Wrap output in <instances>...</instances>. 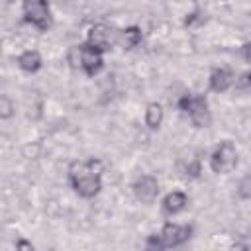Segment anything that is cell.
<instances>
[{
    "instance_id": "6da1fadb",
    "label": "cell",
    "mask_w": 251,
    "mask_h": 251,
    "mask_svg": "<svg viewBox=\"0 0 251 251\" xmlns=\"http://www.w3.org/2000/svg\"><path fill=\"white\" fill-rule=\"evenodd\" d=\"M100 173H102V163L98 159L75 161L69 167V180H71V184L78 196L92 198L102 188Z\"/></svg>"
},
{
    "instance_id": "7a4b0ae2",
    "label": "cell",
    "mask_w": 251,
    "mask_h": 251,
    "mask_svg": "<svg viewBox=\"0 0 251 251\" xmlns=\"http://www.w3.org/2000/svg\"><path fill=\"white\" fill-rule=\"evenodd\" d=\"M178 108L182 112H186L192 120V124L196 127H206L210 126V108L204 96H192V94H184L178 100Z\"/></svg>"
},
{
    "instance_id": "3957f363",
    "label": "cell",
    "mask_w": 251,
    "mask_h": 251,
    "mask_svg": "<svg viewBox=\"0 0 251 251\" xmlns=\"http://www.w3.org/2000/svg\"><path fill=\"white\" fill-rule=\"evenodd\" d=\"M24 10V20L31 25H35L39 31H47L51 27V8L43 0H27L22 6Z\"/></svg>"
},
{
    "instance_id": "277c9868",
    "label": "cell",
    "mask_w": 251,
    "mask_h": 251,
    "mask_svg": "<svg viewBox=\"0 0 251 251\" xmlns=\"http://www.w3.org/2000/svg\"><path fill=\"white\" fill-rule=\"evenodd\" d=\"M235 163H237V153H235V145L231 141H222L210 157V167L218 175L229 173L235 167Z\"/></svg>"
},
{
    "instance_id": "5b68a950",
    "label": "cell",
    "mask_w": 251,
    "mask_h": 251,
    "mask_svg": "<svg viewBox=\"0 0 251 251\" xmlns=\"http://www.w3.org/2000/svg\"><path fill=\"white\" fill-rule=\"evenodd\" d=\"M118 35H116V29L106 25V24H96L88 29V35H86V45L98 49V51H108L114 43H116Z\"/></svg>"
},
{
    "instance_id": "8992f818",
    "label": "cell",
    "mask_w": 251,
    "mask_h": 251,
    "mask_svg": "<svg viewBox=\"0 0 251 251\" xmlns=\"http://www.w3.org/2000/svg\"><path fill=\"white\" fill-rule=\"evenodd\" d=\"M192 233V227L190 226H178V224H165L163 229H161V239L165 243V247H176V245H182L184 241H188Z\"/></svg>"
},
{
    "instance_id": "52a82bcc",
    "label": "cell",
    "mask_w": 251,
    "mask_h": 251,
    "mask_svg": "<svg viewBox=\"0 0 251 251\" xmlns=\"http://www.w3.org/2000/svg\"><path fill=\"white\" fill-rule=\"evenodd\" d=\"M133 194H135V198L141 200L143 204L155 202V198H157V194H159V182H157V178L151 176V175L139 176V178L135 180V184H133Z\"/></svg>"
},
{
    "instance_id": "ba28073f",
    "label": "cell",
    "mask_w": 251,
    "mask_h": 251,
    "mask_svg": "<svg viewBox=\"0 0 251 251\" xmlns=\"http://www.w3.org/2000/svg\"><path fill=\"white\" fill-rule=\"evenodd\" d=\"M80 67L88 76H94L96 73H100L102 67H104L102 51H98V49H94L86 43L80 45Z\"/></svg>"
},
{
    "instance_id": "9c48e42d",
    "label": "cell",
    "mask_w": 251,
    "mask_h": 251,
    "mask_svg": "<svg viewBox=\"0 0 251 251\" xmlns=\"http://www.w3.org/2000/svg\"><path fill=\"white\" fill-rule=\"evenodd\" d=\"M233 82H235V76L227 67L214 69L212 75H210V88L214 92H226Z\"/></svg>"
},
{
    "instance_id": "30bf717a",
    "label": "cell",
    "mask_w": 251,
    "mask_h": 251,
    "mask_svg": "<svg viewBox=\"0 0 251 251\" xmlns=\"http://www.w3.org/2000/svg\"><path fill=\"white\" fill-rule=\"evenodd\" d=\"M186 204H188V198H186V194L180 192V190L169 192V194L163 198V210H165L167 214H171V216L182 212V210L186 208Z\"/></svg>"
},
{
    "instance_id": "8fae6325",
    "label": "cell",
    "mask_w": 251,
    "mask_h": 251,
    "mask_svg": "<svg viewBox=\"0 0 251 251\" xmlns=\"http://www.w3.org/2000/svg\"><path fill=\"white\" fill-rule=\"evenodd\" d=\"M41 55L35 49H27L18 57V67L25 73H37L41 69Z\"/></svg>"
},
{
    "instance_id": "7c38bea8",
    "label": "cell",
    "mask_w": 251,
    "mask_h": 251,
    "mask_svg": "<svg viewBox=\"0 0 251 251\" xmlns=\"http://www.w3.org/2000/svg\"><path fill=\"white\" fill-rule=\"evenodd\" d=\"M161 122H163V108H161V104H157V102L147 104V108H145V124L151 129H157L161 126Z\"/></svg>"
},
{
    "instance_id": "4fadbf2b",
    "label": "cell",
    "mask_w": 251,
    "mask_h": 251,
    "mask_svg": "<svg viewBox=\"0 0 251 251\" xmlns=\"http://www.w3.org/2000/svg\"><path fill=\"white\" fill-rule=\"evenodd\" d=\"M120 41H122V45H124L126 49H131V47L139 45V43H141V29H139L137 25L126 27V29L122 31V35H120Z\"/></svg>"
},
{
    "instance_id": "5bb4252c",
    "label": "cell",
    "mask_w": 251,
    "mask_h": 251,
    "mask_svg": "<svg viewBox=\"0 0 251 251\" xmlns=\"http://www.w3.org/2000/svg\"><path fill=\"white\" fill-rule=\"evenodd\" d=\"M165 249V243L161 239V235H149L145 239V251H163Z\"/></svg>"
},
{
    "instance_id": "9a60e30c",
    "label": "cell",
    "mask_w": 251,
    "mask_h": 251,
    "mask_svg": "<svg viewBox=\"0 0 251 251\" xmlns=\"http://www.w3.org/2000/svg\"><path fill=\"white\" fill-rule=\"evenodd\" d=\"M12 112H14V104H12V100L8 98V96H2L0 98V118H10L12 116Z\"/></svg>"
},
{
    "instance_id": "2e32d148",
    "label": "cell",
    "mask_w": 251,
    "mask_h": 251,
    "mask_svg": "<svg viewBox=\"0 0 251 251\" xmlns=\"http://www.w3.org/2000/svg\"><path fill=\"white\" fill-rule=\"evenodd\" d=\"M235 86H237L239 90L249 88V86H251V71L241 73V75H239V78H235Z\"/></svg>"
},
{
    "instance_id": "e0dca14e",
    "label": "cell",
    "mask_w": 251,
    "mask_h": 251,
    "mask_svg": "<svg viewBox=\"0 0 251 251\" xmlns=\"http://www.w3.org/2000/svg\"><path fill=\"white\" fill-rule=\"evenodd\" d=\"M186 175H188V176H198V175H200V163H198L196 159L186 165Z\"/></svg>"
},
{
    "instance_id": "ac0fdd59",
    "label": "cell",
    "mask_w": 251,
    "mask_h": 251,
    "mask_svg": "<svg viewBox=\"0 0 251 251\" xmlns=\"http://www.w3.org/2000/svg\"><path fill=\"white\" fill-rule=\"evenodd\" d=\"M16 251H33V245L27 239H18L16 241Z\"/></svg>"
},
{
    "instance_id": "d6986e66",
    "label": "cell",
    "mask_w": 251,
    "mask_h": 251,
    "mask_svg": "<svg viewBox=\"0 0 251 251\" xmlns=\"http://www.w3.org/2000/svg\"><path fill=\"white\" fill-rule=\"evenodd\" d=\"M241 57H243L247 63H251V41H247V43L241 47Z\"/></svg>"
}]
</instances>
